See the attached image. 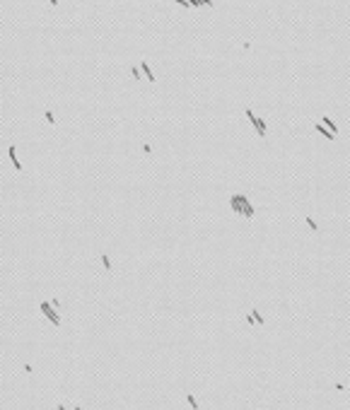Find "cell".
I'll return each instance as SVG.
<instances>
[{
	"label": "cell",
	"mask_w": 350,
	"mask_h": 410,
	"mask_svg": "<svg viewBox=\"0 0 350 410\" xmlns=\"http://www.w3.org/2000/svg\"><path fill=\"white\" fill-rule=\"evenodd\" d=\"M246 118L254 123V128L258 130V137H266V126H263V121H261V118H256V116H254V111H251V109H246Z\"/></svg>",
	"instance_id": "1"
},
{
	"label": "cell",
	"mask_w": 350,
	"mask_h": 410,
	"mask_svg": "<svg viewBox=\"0 0 350 410\" xmlns=\"http://www.w3.org/2000/svg\"><path fill=\"white\" fill-rule=\"evenodd\" d=\"M41 311H44V314H46V316L53 321V326H61V318H58V314L51 309V304H48V302H41Z\"/></svg>",
	"instance_id": "2"
},
{
	"label": "cell",
	"mask_w": 350,
	"mask_h": 410,
	"mask_svg": "<svg viewBox=\"0 0 350 410\" xmlns=\"http://www.w3.org/2000/svg\"><path fill=\"white\" fill-rule=\"evenodd\" d=\"M316 133H321V135H326L328 140H336V137H338V135H333V133H331V130H328V128H326L323 123H316Z\"/></svg>",
	"instance_id": "3"
},
{
	"label": "cell",
	"mask_w": 350,
	"mask_h": 410,
	"mask_svg": "<svg viewBox=\"0 0 350 410\" xmlns=\"http://www.w3.org/2000/svg\"><path fill=\"white\" fill-rule=\"evenodd\" d=\"M7 155H10V159H12V164H15V171H22V164H19V162H17V157H15V145H10Z\"/></svg>",
	"instance_id": "4"
},
{
	"label": "cell",
	"mask_w": 350,
	"mask_h": 410,
	"mask_svg": "<svg viewBox=\"0 0 350 410\" xmlns=\"http://www.w3.org/2000/svg\"><path fill=\"white\" fill-rule=\"evenodd\" d=\"M323 126H326V128H328V130H331L333 135H338V128H336V123H333V121H331L328 116H323Z\"/></svg>",
	"instance_id": "5"
},
{
	"label": "cell",
	"mask_w": 350,
	"mask_h": 410,
	"mask_svg": "<svg viewBox=\"0 0 350 410\" xmlns=\"http://www.w3.org/2000/svg\"><path fill=\"white\" fill-rule=\"evenodd\" d=\"M140 68H143V72H145V77H147V80H150V82H155V75H152V70H150V65H147V63H145V61H143V63H140Z\"/></svg>",
	"instance_id": "6"
},
{
	"label": "cell",
	"mask_w": 350,
	"mask_h": 410,
	"mask_svg": "<svg viewBox=\"0 0 350 410\" xmlns=\"http://www.w3.org/2000/svg\"><path fill=\"white\" fill-rule=\"evenodd\" d=\"M251 316H254V321L258 323V326H261V323H266V321H263V316L258 314V309H254V311H251Z\"/></svg>",
	"instance_id": "7"
},
{
	"label": "cell",
	"mask_w": 350,
	"mask_h": 410,
	"mask_svg": "<svg viewBox=\"0 0 350 410\" xmlns=\"http://www.w3.org/2000/svg\"><path fill=\"white\" fill-rule=\"evenodd\" d=\"M101 263H104V268H106V270H111V261H109V256H106V253H101Z\"/></svg>",
	"instance_id": "8"
},
{
	"label": "cell",
	"mask_w": 350,
	"mask_h": 410,
	"mask_svg": "<svg viewBox=\"0 0 350 410\" xmlns=\"http://www.w3.org/2000/svg\"><path fill=\"white\" fill-rule=\"evenodd\" d=\"M186 398H189V403H191V408H193V410H198V403H196V398H193L191 393H189V396H186Z\"/></svg>",
	"instance_id": "9"
},
{
	"label": "cell",
	"mask_w": 350,
	"mask_h": 410,
	"mask_svg": "<svg viewBox=\"0 0 350 410\" xmlns=\"http://www.w3.org/2000/svg\"><path fill=\"white\" fill-rule=\"evenodd\" d=\"M44 118H46V121H48V123H53V121H56V118H53V113H51V111H44Z\"/></svg>",
	"instance_id": "10"
},
{
	"label": "cell",
	"mask_w": 350,
	"mask_h": 410,
	"mask_svg": "<svg viewBox=\"0 0 350 410\" xmlns=\"http://www.w3.org/2000/svg\"><path fill=\"white\" fill-rule=\"evenodd\" d=\"M307 224H309V229H312V232H316V222H314L312 217H307Z\"/></svg>",
	"instance_id": "11"
},
{
	"label": "cell",
	"mask_w": 350,
	"mask_h": 410,
	"mask_svg": "<svg viewBox=\"0 0 350 410\" xmlns=\"http://www.w3.org/2000/svg\"><path fill=\"white\" fill-rule=\"evenodd\" d=\"M48 2H51V5H58V0H48Z\"/></svg>",
	"instance_id": "12"
}]
</instances>
